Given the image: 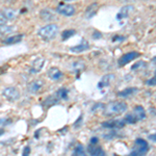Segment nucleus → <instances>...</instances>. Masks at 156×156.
Returning <instances> with one entry per match:
<instances>
[{
	"instance_id": "nucleus-1",
	"label": "nucleus",
	"mask_w": 156,
	"mask_h": 156,
	"mask_svg": "<svg viewBox=\"0 0 156 156\" xmlns=\"http://www.w3.org/2000/svg\"><path fill=\"white\" fill-rule=\"evenodd\" d=\"M127 104L123 101H112L103 108V115L105 117H115L124 114L127 110Z\"/></svg>"
},
{
	"instance_id": "nucleus-30",
	"label": "nucleus",
	"mask_w": 156,
	"mask_h": 156,
	"mask_svg": "<svg viewBox=\"0 0 156 156\" xmlns=\"http://www.w3.org/2000/svg\"><path fill=\"white\" fill-rule=\"evenodd\" d=\"M104 106H105V105L103 104V103H97V104H95L94 106H93L92 110H93V112H97L98 109H103Z\"/></svg>"
},
{
	"instance_id": "nucleus-8",
	"label": "nucleus",
	"mask_w": 156,
	"mask_h": 156,
	"mask_svg": "<svg viewBox=\"0 0 156 156\" xmlns=\"http://www.w3.org/2000/svg\"><path fill=\"white\" fill-rule=\"evenodd\" d=\"M125 121L124 119L123 120H108L105 121L101 124V126L103 128H106V129H121L125 126Z\"/></svg>"
},
{
	"instance_id": "nucleus-31",
	"label": "nucleus",
	"mask_w": 156,
	"mask_h": 156,
	"mask_svg": "<svg viewBox=\"0 0 156 156\" xmlns=\"http://www.w3.org/2000/svg\"><path fill=\"white\" fill-rule=\"evenodd\" d=\"M11 120L6 119V118H3V119H0V126H6V125L11 124Z\"/></svg>"
},
{
	"instance_id": "nucleus-22",
	"label": "nucleus",
	"mask_w": 156,
	"mask_h": 156,
	"mask_svg": "<svg viewBox=\"0 0 156 156\" xmlns=\"http://www.w3.org/2000/svg\"><path fill=\"white\" fill-rule=\"evenodd\" d=\"M76 34V30L75 29H66L62 32V41H67L70 37H72L73 36Z\"/></svg>"
},
{
	"instance_id": "nucleus-3",
	"label": "nucleus",
	"mask_w": 156,
	"mask_h": 156,
	"mask_svg": "<svg viewBox=\"0 0 156 156\" xmlns=\"http://www.w3.org/2000/svg\"><path fill=\"white\" fill-rule=\"evenodd\" d=\"M149 144L147 140H143V138H136L134 142V148L131 151L130 155L132 156H140V155H146L149 152Z\"/></svg>"
},
{
	"instance_id": "nucleus-35",
	"label": "nucleus",
	"mask_w": 156,
	"mask_h": 156,
	"mask_svg": "<svg viewBox=\"0 0 156 156\" xmlns=\"http://www.w3.org/2000/svg\"><path fill=\"white\" fill-rule=\"evenodd\" d=\"M140 66H145V62H136V64L134 65V66H132V68H131V70H135V69H137V68H140Z\"/></svg>"
},
{
	"instance_id": "nucleus-42",
	"label": "nucleus",
	"mask_w": 156,
	"mask_h": 156,
	"mask_svg": "<svg viewBox=\"0 0 156 156\" xmlns=\"http://www.w3.org/2000/svg\"><path fill=\"white\" fill-rule=\"evenodd\" d=\"M64 1H67V2H71V1H75V0H64Z\"/></svg>"
},
{
	"instance_id": "nucleus-13",
	"label": "nucleus",
	"mask_w": 156,
	"mask_h": 156,
	"mask_svg": "<svg viewBox=\"0 0 156 156\" xmlns=\"http://www.w3.org/2000/svg\"><path fill=\"white\" fill-rule=\"evenodd\" d=\"M24 34H16V36H7L2 40V43L5 45H14L17 44V43H20L23 40Z\"/></svg>"
},
{
	"instance_id": "nucleus-5",
	"label": "nucleus",
	"mask_w": 156,
	"mask_h": 156,
	"mask_svg": "<svg viewBox=\"0 0 156 156\" xmlns=\"http://www.w3.org/2000/svg\"><path fill=\"white\" fill-rule=\"evenodd\" d=\"M56 12H58L59 15L65 17H72L75 15L76 12V9L75 7L71 5V4L68 3H60L56 6Z\"/></svg>"
},
{
	"instance_id": "nucleus-14",
	"label": "nucleus",
	"mask_w": 156,
	"mask_h": 156,
	"mask_svg": "<svg viewBox=\"0 0 156 156\" xmlns=\"http://www.w3.org/2000/svg\"><path fill=\"white\" fill-rule=\"evenodd\" d=\"M114 80H115L114 74L104 75V76L101 78L100 82L98 83V87H99V89H103V87H108V85H110V83H112Z\"/></svg>"
},
{
	"instance_id": "nucleus-26",
	"label": "nucleus",
	"mask_w": 156,
	"mask_h": 156,
	"mask_svg": "<svg viewBox=\"0 0 156 156\" xmlns=\"http://www.w3.org/2000/svg\"><path fill=\"white\" fill-rule=\"evenodd\" d=\"M124 121H125V123H128V124H135V123L138 122V120L136 119V117H135L133 112H131V114H127L125 115Z\"/></svg>"
},
{
	"instance_id": "nucleus-27",
	"label": "nucleus",
	"mask_w": 156,
	"mask_h": 156,
	"mask_svg": "<svg viewBox=\"0 0 156 156\" xmlns=\"http://www.w3.org/2000/svg\"><path fill=\"white\" fill-rule=\"evenodd\" d=\"M74 155H77V156H83L85 155V150H84V147L83 145L81 144H78L74 149V152H73Z\"/></svg>"
},
{
	"instance_id": "nucleus-11",
	"label": "nucleus",
	"mask_w": 156,
	"mask_h": 156,
	"mask_svg": "<svg viewBox=\"0 0 156 156\" xmlns=\"http://www.w3.org/2000/svg\"><path fill=\"white\" fill-rule=\"evenodd\" d=\"M134 12V6L133 5H125L120 9L119 14L117 15L118 20H122L125 18H128L132 12Z\"/></svg>"
},
{
	"instance_id": "nucleus-20",
	"label": "nucleus",
	"mask_w": 156,
	"mask_h": 156,
	"mask_svg": "<svg viewBox=\"0 0 156 156\" xmlns=\"http://www.w3.org/2000/svg\"><path fill=\"white\" fill-rule=\"evenodd\" d=\"M133 114H134V115L136 117V119L138 121L144 120L146 118V110L142 105H136V106L133 108Z\"/></svg>"
},
{
	"instance_id": "nucleus-23",
	"label": "nucleus",
	"mask_w": 156,
	"mask_h": 156,
	"mask_svg": "<svg viewBox=\"0 0 156 156\" xmlns=\"http://www.w3.org/2000/svg\"><path fill=\"white\" fill-rule=\"evenodd\" d=\"M2 12H3L4 17L7 19V21H9V20L15 19V18H16V16H17V12H15L14 9H4L3 11H2Z\"/></svg>"
},
{
	"instance_id": "nucleus-25",
	"label": "nucleus",
	"mask_w": 156,
	"mask_h": 156,
	"mask_svg": "<svg viewBox=\"0 0 156 156\" xmlns=\"http://www.w3.org/2000/svg\"><path fill=\"white\" fill-rule=\"evenodd\" d=\"M59 100L57 99L56 96L55 95H52V96H49L48 98H47L46 100L44 101V103L43 104L44 105H47V106H52V105H55L57 102H58Z\"/></svg>"
},
{
	"instance_id": "nucleus-10",
	"label": "nucleus",
	"mask_w": 156,
	"mask_h": 156,
	"mask_svg": "<svg viewBox=\"0 0 156 156\" xmlns=\"http://www.w3.org/2000/svg\"><path fill=\"white\" fill-rule=\"evenodd\" d=\"M47 75H48V77L51 80H53V81H59V80L62 78V76H64L62 72L56 67L50 68L48 71H47Z\"/></svg>"
},
{
	"instance_id": "nucleus-28",
	"label": "nucleus",
	"mask_w": 156,
	"mask_h": 156,
	"mask_svg": "<svg viewBox=\"0 0 156 156\" xmlns=\"http://www.w3.org/2000/svg\"><path fill=\"white\" fill-rule=\"evenodd\" d=\"M117 131L115 130H109L107 133H105L104 135H103V137L105 138V140H114V138L117 136Z\"/></svg>"
},
{
	"instance_id": "nucleus-21",
	"label": "nucleus",
	"mask_w": 156,
	"mask_h": 156,
	"mask_svg": "<svg viewBox=\"0 0 156 156\" xmlns=\"http://www.w3.org/2000/svg\"><path fill=\"white\" fill-rule=\"evenodd\" d=\"M54 95L56 96V98L59 101L60 100H67L68 96H69V90L67 87H60L58 90H56V93Z\"/></svg>"
},
{
	"instance_id": "nucleus-12",
	"label": "nucleus",
	"mask_w": 156,
	"mask_h": 156,
	"mask_svg": "<svg viewBox=\"0 0 156 156\" xmlns=\"http://www.w3.org/2000/svg\"><path fill=\"white\" fill-rule=\"evenodd\" d=\"M89 49H90V44L85 41V40H82L79 44L76 45V46L71 47V48H70V51L73 52V53H81V52H84Z\"/></svg>"
},
{
	"instance_id": "nucleus-29",
	"label": "nucleus",
	"mask_w": 156,
	"mask_h": 156,
	"mask_svg": "<svg viewBox=\"0 0 156 156\" xmlns=\"http://www.w3.org/2000/svg\"><path fill=\"white\" fill-rule=\"evenodd\" d=\"M146 84H147V85H150V87H154V85H156V74H155L152 78L148 79L147 81H146Z\"/></svg>"
},
{
	"instance_id": "nucleus-2",
	"label": "nucleus",
	"mask_w": 156,
	"mask_h": 156,
	"mask_svg": "<svg viewBox=\"0 0 156 156\" xmlns=\"http://www.w3.org/2000/svg\"><path fill=\"white\" fill-rule=\"evenodd\" d=\"M58 34V26L54 23H50L48 25L41 27L37 30V36H39L43 41H52L55 39V37Z\"/></svg>"
},
{
	"instance_id": "nucleus-38",
	"label": "nucleus",
	"mask_w": 156,
	"mask_h": 156,
	"mask_svg": "<svg viewBox=\"0 0 156 156\" xmlns=\"http://www.w3.org/2000/svg\"><path fill=\"white\" fill-rule=\"evenodd\" d=\"M30 154V148L27 146V147H25V149L23 151V155H29Z\"/></svg>"
},
{
	"instance_id": "nucleus-33",
	"label": "nucleus",
	"mask_w": 156,
	"mask_h": 156,
	"mask_svg": "<svg viewBox=\"0 0 156 156\" xmlns=\"http://www.w3.org/2000/svg\"><path fill=\"white\" fill-rule=\"evenodd\" d=\"M101 37H102L101 32L97 31V30H95V31L93 32V39L94 40H99V39H101Z\"/></svg>"
},
{
	"instance_id": "nucleus-18",
	"label": "nucleus",
	"mask_w": 156,
	"mask_h": 156,
	"mask_svg": "<svg viewBox=\"0 0 156 156\" xmlns=\"http://www.w3.org/2000/svg\"><path fill=\"white\" fill-rule=\"evenodd\" d=\"M15 29H16V27L12 26V25H6V24L0 25V37H7L9 34H12L15 31Z\"/></svg>"
},
{
	"instance_id": "nucleus-40",
	"label": "nucleus",
	"mask_w": 156,
	"mask_h": 156,
	"mask_svg": "<svg viewBox=\"0 0 156 156\" xmlns=\"http://www.w3.org/2000/svg\"><path fill=\"white\" fill-rule=\"evenodd\" d=\"M3 133H4V130L3 129H0V136H1V135L3 134Z\"/></svg>"
},
{
	"instance_id": "nucleus-17",
	"label": "nucleus",
	"mask_w": 156,
	"mask_h": 156,
	"mask_svg": "<svg viewBox=\"0 0 156 156\" xmlns=\"http://www.w3.org/2000/svg\"><path fill=\"white\" fill-rule=\"evenodd\" d=\"M40 17L45 22H51L55 19V15L49 9H42L40 12Z\"/></svg>"
},
{
	"instance_id": "nucleus-19",
	"label": "nucleus",
	"mask_w": 156,
	"mask_h": 156,
	"mask_svg": "<svg viewBox=\"0 0 156 156\" xmlns=\"http://www.w3.org/2000/svg\"><path fill=\"white\" fill-rule=\"evenodd\" d=\"M98 9H99V5H98L97 2H94V3L90 4V5L87 6V11H85V17H87V19L94 17L95 15L97 14Z\"/></svg>"
},
{
	"instance_id": "nucleus-41",
	"label": "nucleus",
	"mask_w": 156,
	"mask_h": 156,
	"mask_svg": "<svg viewBox=\"0 0 156 156\" xmlns=\"http://www.w3.org/2000/svg\"><path fill=\"white\" fill-rule=\"evenodd\" d=\"M152 62H154V64H156V56H154V57H153Z\"/></svg>"
},
{
	"instance_id": "nucleus-7",
	"label": "nucleus",
	"mask_w": 156,
	"mask_h": 156,
	"mask_svg": "<svg viewBox=\"0 0 156 156\" xmlns=\"http://www.w3.org/2000/svg\"><path fill=\"white\" fill-rule=\"evenodd\" d=\"M140 56V53H138L136 51H131L128 52V53L123 54L122 56L120 57L119 60H118V64H119L120 67L126 66L127 64H129L130 62H132L133 59L137 58V57Z\"/></svg>"
},
{
	"instance_id": "nucleus-16",
	"label": "nucleus",
	"mask_w": 156,
	"mask_h": 156,
	"mask_svg": "<svg viewBox=\"0 0 156 156\" xmlns=\"http://www.w3.org/2000/svg\"><path fill=\"white\" fill-rule=\"evenodd\" d=\"M138 92L137 87H127V89H124L123 90H120L118 92V96L121 98H129L132 95H135Z\"/></svg>"
},
{
	"instance_id": "nucleus-43",
	"label": "nucleus",
	"mask_w": 156,
	"mask_h": 156,
	"mask_svg": "<svg viewBox=\"0 0 156 156\" xmlns=\"http://www.w3.org/2000/svg\"><path fill=\"white\" fill-rule=\"evenodd\" d=\"M155 74H156V70H155Z\"/></svg>"
},
{
	"instance_id": "nucleus-37",
	"label": "nucleus",
	"mask_w": 156,
	"mask_h": 156,
	"mask_svg": "<svg viewBox=\"0 0 156 156\" xmlns=\"http://www.w3.org/2000/svg\"><path fill=\"white\" fill-rule=\"evenodd\" d=\"M81 120H82V115H80V117L78 118V120L76 121V123L74 124V127H79L80 124H81Z\"/></svg>"
},
{
	"instance_id": "nucleus-4",
	"label": "nucleus",
	"mask_w": 156,
	"mask_h": 156,
	"mask_svg": "<svg viewBox=\"0 0 156 156\" xmlns=\"http://www.w3.org/2000/svg\"><path fill=\"white\" fill-rule=\"evenodd\" d=\"M2 96H3L7 101L9 102H16L18 101L21 97L20 90L15 87H7L2 90Z\"/></svg>"
},
{
	"instance_id": "nucleus-24",
	"label": "nucleus",
	"mask_w": 156,
	"mask_h": 156,
	"mask_svg": "<svg viewBox=\"0 0 156 156\" xmlns=\"http://www.w3.org/2000/svg\"><path fill=\"white\" fill-rule=\"evenodd\" d=\"M84 67H85L84 66V62H73V72L79 74V73H81L84 70Z\"/></svg>"
},
{
	"instance_id": "nucleus-36",
	"label": "nucleus",
	"mask_w": 156,
	"mask_h": 156,
	"mask_svg": "<svg viewBox=\"0 0 156 156\" xmlns=\"http://www.w3.org/2000/svg\"><path fill=\"white\" fill-rule=\"evenodd\" d=\"M98 142H99V138L98 137H92L90 140V145H96V144H98Z\"/></svg>"
},
{
	"instance_id": "nucleus-39",
	"label": "nucleus",
	"mask_w": 156,
	"mask_h": 156,
	"mask_svg": "<svg viewBox=\"0 0 156 156\" xmlns=\"http://www.w3.org/2000/svg\"><path fill=\"white\" fill-rule=\"evenodd\" d=\"M148 138H149L150 140H152V142H155L156 143V133H154V134H150Z\"/></svg>"
},
{
	"instance_id": "nucleus-34",
	"label": "nucleus",
	"mask_w": 156,
	"mask_h": 156,
	"mask_svg": "<svg viewBox=\"0 0 156 156\" xmlns=\"http://www.w3.org/2000/svg\"><path fill=\"white\" fill-rule=\"evenodd\" d=\"M6 22H7V19L5 18V17H4L3 12H0V25H2V24H6Z\"/></svg>"
},
{
	"instance_id": "nucleus-9",
	"label": "nucleus",
	"mask_w": 156,
	"mask_h": 156,
	"mask_svg": "<svg viewBox=\"0 0 156 156\" xmlns=\"http://www.w3.org/2000/svg\"><path fill=\"white\" fill-rule=\"evenodd\" d=\"M44 65H45V59L43 57H37V59H34L32 62L31 67L29 69V73L30 74H37L44 68Z\"/></svg>"
},
{
	"instance_id": "nucleus-6",
	"label": "nucleus",
	"mask_w": 156,
	"mask_h": 156,
	"mask_svg": "<svg viewBox=\"0 0 156 156\" xmlns=\"http://www.w3.org/2000/svg\"><path fill=\"white\" fill-rule=\"evenodd\" d=\"M45 82L43 79H34L31 80L28 84H27V92L30 94H37L42 90L44 87Z\"/></svg>"
},
{
	"instance_id": "nucleus-32",
	"label": "nucleus",
	"mask_w": 156,
	"mask_h": 156,
	"mask_svg": "<svg viewBox=\"0 0 156 156\" xmlns=\"http://www.w3.org/2000/svg\"><path fill=\"white\" fill-rule=\"evenodd\" d=\"M125 39H126V37L123 36H115L112 37V42H123V41H125Z\"/></svg>"
},
{
	"instance_id": "nucleus-15",
	"label": "nucleus",
	"mask_w": 156,
	"mask_h": 156,
	"mask_svg": "<svg viewBox=\"0 0 156 156\" xmlns=\"http://www.w3.org/2000/svg\"><path fill=\"white\" fill-rule=\"evenodd\" d=\"M87 153L93 156H104L105 152L99 146H95V145H90L87 147Z\"/></svg>"
}]
</instances>
